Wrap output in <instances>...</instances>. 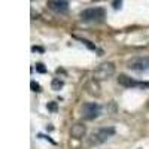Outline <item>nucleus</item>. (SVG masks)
I'll list each match as a JSON object with an SVG mask.
<instances>
[{
  "instance_id": "nucleus-1",
  "label": "nucleus",
  "mask_w": 149,
  "mask_h": 149,
  "mask_svg": "<svg viewBox=\"0 0 149 149\" xmlns=\"http://www.w3.org/2000/svg\"><path fill=\"white\" fill-rule=\"evenodd\" d=\"M115 134V130L112 128V127H103V128H98L97 131L91 133L90 134V137H88V146H98V145H102L104 143L107 139H110L112 136Z\"/></svg>"
},
{
  "instance_id": "nucleus-11",
  "label": "nucleus",
  "mask_w": 149,
  "mask_h": 149,
  "mask_svg": "<svg viewBox=\"0 0 149 149\" xmlns=\"http://www.w3.org/2000/svg\"><path fill=\"white\" fill-rule=\"evenodd\" d=\"M36 72H39V73H46V67H45L42 63H37V64H36Z\"/></svg>"
},
{
  "instance_id": "nucleus-10",
  "label": "nucleus",
  "mask_w": 149,
  "mask_h": 149,
  "mask_svg": "<svg viewBox=\"0 0 149 149\" xmlns=\"http://www.w3.org/2000/svg\"><path fill=\"white\" fill-rule=\"evenodd\" d=\"M63 85H64V82L61 81L60 78H54L52 82H51V88H52L54 91H58V90L63 88Z\"/></svg>"
},
{
  "instance_id": "nucleus-9",
  "label": "nucleus",
  "mask_w": 149,
  "mask_h": 149,
  "mask_svg": "<svg viewBox=\"0 0 149 149\" xmlns=\"http://www.w3.org/2000/svg\"><path fill=\"white\" fill-rule=\"evenodd\" d=\"M85 90H86V93H88L90 95H93V97H98V95L102 94V91H100V85H98V82H97L95 78H94V79H90L88 82H86Z\"/></svg>"
},
{
  "instance_id": "nucleus-8",
  "label": "nucleus",
  "mask_w": 149,
  "mask_h": 149,
  "mask_svg": "<svg viewBox=\"0 0 149 149\" xmlns=\"http://www.w3.org/2000/svg\"><path fill=\"white\" fill-rule=\"evenodd\" d=\"M85 134H86V127L84 125L82 122H76V124H73L72 128H70V137L74 139V140H81L85 137Z\"/></svg>"
},
{
  "instance_id": "nucleus-14",
  "label": "nucleus",
  "mask_w": 149,
  "mask_h": 149,
  "mask_svg": "<svg viewBox=\"0 0 149 149\" xmlns=\"http://www.w3.org/2000/svg\"><path fill=\"white\" fill-rule=\"evenodd\" d=\"M48 109L52 110V112H55V110H57V104H55V103H49V104H48Z\"/></svg>"
},
{
  "instance_id": "nucleus-2",
  "label": "nucleus",
  "mask_w": 149,
  "mask_h": 149,
  "mask_svg": "<svg viewBox=\"0 0 149 149\" xmlns=\"http://www.w3.org/2000/svg\"><path fill=\"white\" fill-rule=\"evenodd\" d=\"M106 18V10L103 8H88L81 12V19L85 22H102Z\"/></svg>"
},
{
  "instance_id": "nucleus-15",
  "label": "nucleus",
  "mask_w": 149,
  "mask_h": 149,
  "mask_svg": "<svg viewBox=\"0 0 149 149\" xmlns=\"http://www.w3.org/2000/svg\"><path fill=\"white\" fill-rule=\"evenodd\" d=\"M93 2H103V0H93Z\"/></svg>"
},
{
  "instance_id": "nucleus-7",
  "label": "nucleus",
  "mask_w": 149,
  "mask_h": 149,
  "mask_svg": "<svg viewBox=\"0 0 149 149\" xmlns=\"http://www.w3.org/2000/svg\"><path fill=\"white\" fill-rule=\"evenodd\" d=\"M46 5L49 9L57 12V14H67L69 10V3L66 0H49Z\"/></svg>"
},
{
  "instance_id": "nucleus-5",
  "label": "nucleus",
  "mask_w": 149,
  "mask_h": 149,
  "mask_svg": "<svg viewBox=\"0 0 149 149\" xmlns=\"http://www.w3.org/2000/svg\"><path fill=\"white\" fill-rule=\"evenodd\" d=\"M113 73H115V64L113 63H103L94 72V78L97 81H104V79H109Z\"/></svg>"
},
{
  "instance_id": "nucleus-3",
  "label": "nucleus",
  "mask_w": 149,
  "mask_h": 149,
  "mask_svg": "<svg viewBox=\"0 0 149 149\" xmlns=\"http://www.w3.org/2000/svg\"><path fill=\"white\" fill-rule=\"evenodd\" d=\"M102 113V106L97 103H84L81 107V116L86 121H93Z\"/></svg>"
},
{
  "instance_id": "nucleus-13",
  "label": "nucleus",
  "mask_w": 149,
  "mask_h": 149,
  "mask_svg": "<svg viewBox=\"0 0 149 149\" xmlns=\"http://www.w3.org/2000/svg\"><path fill=\"white\" fill-rule=\"evenodd\" d=\"M31 90L33 91H40V85L36 84V82H31Z\"/></svg>"
},
{
  "instance_id": "nucleus-12",
  "label": "nucleus",
  "mask_w": 149,
  "mask_h": 149,
  "mask_svg": "<svg viewBox=\"0 0 149 149\" xmlns=\"http://www.w3.org/2000/svg\"><path fill=\"white\" fill-rule=\"evenodd\" d=\"M81 42H82V43H85V45H86V46H88L90 49H94V51H95V49H97V48H95L94 45H91V43H90L88 40H85V39H81Z\"/></svg>"
},
{
  "instance_id": "nucleus-6",
  "label": "nucleus",
  "mask_w": 149,
  "mask_h": 149,
  "mask_svg": "<svg viewBox=\"0 0 149 149\" xmlns=\"http://www.w3.org/2000/svg\"><path fill=\"white\" fill-rule=\"evenodd\" d=\"M118 84L122 85L124 88H136V86H149V82H137L136 79L121 73L118 76Z\"/></svg>"
},
{
  "instance_id": "nucleus-16",
  "label": "nucleus",
  "mask_w": 149,
  "mask_h": 149,
  "mask_svg": "<svg viewBox=\"0 0 149 149\" xmlns=\"http://www.w3.org/2000/svg\"><path fill=\"white\" fill-rule=\"evenodd\" d=\"M148 110H149V102H148Z\"/></svg>"
},
{
  "instance_id": "nucleus-4",
  "label": "nucleus",
  "mask_w": 149,
  "mask_h": 149,
  "mask_svg": "<svg viewBox=\"0 0 149 149\" xmlns=\"http://www.w3.org/2000/svg\"><path fill=\"white\" fill-rule=\"evenodd\" d=\"M127 67L134 72H146L149 70V58L148 57H133L127 61Z\"/></svg>"
}]
</instances>
